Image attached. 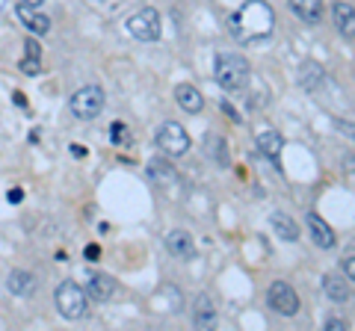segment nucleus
I'll return each mask as SVG.
<instances>
[{
  "label": "nucleus",
  "instance_id": "obj_18",
  "mask_svg": "<svg viewBox=\"0 0 355 331\" xmlns=\"http://www.w3.org/2000/svg\"><path fill=\"white\" fill-rule=\"evenodd\" d=\"M270 222H272V231L279 234L282 240H287V242H296L299 240V228H296V222L287 213H282V211H272V216H270Z\"/></svg>",
  "mask_w": 355,
  "mask_h": 331
},
{
  "label": "nucleus",
  "instance_id": "obj_29",
  "mask_svg": "<svg viewBox=\"0 0 355 331\" xmlns=\"http://www.w3.org/2000/svg\"><path fill=\"white\" fill-rule=\"evenodd\" d=\"M71 154H74V157H86V148H80V145H74V148H71Z\"/></svg>",
  "mask_w": 355,
  "mask_h": 331
},
{
  "label": "nucleus",
  "instance_id": "obj_30",
  "mask_svg": "<svg viewBox=\"0 0 355 331\" xmlns=\"http://www.w3.org/2000/svg\"><path fill=\"white\" fill-rule=\"evenodd\" d=\"M21 3H27V6H42L44 0H21Z\"/></svg>",
  "mask_w": 355,
  "mask_h": 331
},
{
  "label": "nucleus",
  "instance_id": "obj_5",
  "mask_svg": "<svg viewBox=\"0 0 355 331\" xmlns=\"http://www.w3.org/2000/svg\"><path fill=\"white\" fill-rule=\"evenodd\" d=\"M128 33L139 42H157L160 33H163L160 15L154 12V9H139V12H133L128 18Z\"/></svg>",
  "mask_w": 355,
  "mask_h": 331
},
{
  "label": "nucleus",
  "instance_id": "obj_1",
  "mask_svg": "<svg viewBox=\"0 0 355 331\" xmlns=\"http://www.w3.org/2000/svg\"><path fill=\"white\" fill-rule=\"evenodd\" d=\"M272 9L261 0H249L240 12L231 15V33L243 42H263L272 33Z\"/></svg>",
  "mask_w": 355,
  "mask_h": 331
},
{
  "label": "nucleus",
  "instance_id": "obj_27",
  "mask_svg": "<svg viewBox=\"0 0 355 331\" xmlns=\"http://www.w3.org/2000/svg\"><path fill=\"white\" fill-rule=\"evenodd\" d=\"M86 255H89V260H98V255H101V249H98V246H89V249H86Z\"/></svg>",
  "mask_w": 355,
  "mask_h": 331
},
{
  "label": "nucleus",
  "instance_id": "obj_22",
  "mask_svg": "<svg viewBox=\"0 0 355 331\" xmlns=\"http://www.w3.org/2000/svg\"><path fill=\"white\" fill-rule=\"evenodd\" d=\"M18 69H21V71H24L27 77H36V74L42 71V62H39V57H30V53H27V57H24V60H21V62H18Z\"/></svg>",
  "mask_w": 355,
  "mask_h": 331
},
{
  "label": "nucleus",
  "instance_id": "obj_21",
  "mask_svg": "<svg viewBox=\"0 0 355 331\" xmlns=\"http://www.w3.org/2000/svg\"><path fill=\"white\" fill-rule=\"evenodd\" d=\"M207 154L214 157L219 166H228V148H225V139L219 136H207Z\"/></svg>",
  "mask_w": 355,
  "mask_h": 331
},
{
  "label": "nucleus",
  "instance_id": "obj_9",
  "mask_svg": "<svg viewBox=\"0 0 355 331\" xmlns=\"http://www.w3.org/2000/svg\"><path fill=\"white\" fill-rule=\"evenodd\" d=\"M166 249H169L172 258H181V260L196 258V242L187 231H169V234H166Z\"/></svg>",
  "mask_w": 355,
  "mask_h": 331
},
{
  "label": "nucleus",
  "instance_id": "obj_12",
  "mask_svg": "<svg viewBox=\"0 0 355 331\" xmlns=\"http://www.w3.org/2000/svg\"><path fill=\"white\" fill-rule=\"evenodd\" d=\"M175 98H178V104H181V109H187V113H202V107H205V98L193 83H178Z\"/></svg>",
  "mask_w": 355,
  "mask_h": 331
},
{
  "label": "nucleus",
  "instance_id": "obj_28",
  "mask_svg": "<svg viewBox=\"0 0 355 331\" xmlns=\"http://www.w3.org/2000/svg\"><path fill=\"white\" fill-rule=\"evenodd\" d=\"M21 198H24V193H21V190H9V202H21Z\"/></svg>",
  "mask_w": 355,
  "mask_h": 331
},
{
  "label": "nucleus",
  "instance_id": "obj_2",
  "mask_svg": "<svg viewBox=\"0 0 355 331\" xmlns=\"http://www.w3.org/2000/svg\"><path fill=\"white\" fill-rule=\"evenodd\" d=\"M214 77L225 92H240L249 86V62L240 53H216L214 62Z\"/></svg>",
  "mask_w": 355,
  "mask_h": 331
},
{
  "label": "nucleus",
  "instance_id": "obj_24",
  "mask_svg": "<svg viewBox=\"0 0 355 331\" xmlns=\"http://www.w3.org/2000/svg\"><path fill=\"white\" fill-rule=\"evenodd\" d=\"M326 328H329V331H347V323H343V319H338V316H331L329 323H326Z\"/></svg>",
  "mask_w": 355,
  "mask_h": 331
},
{
  "label": "nucleus",
  "instance_id": "obj_3",
  "mask_svg": "<svg viewBox=\"0 0 355 331\" xmlns=\"http://www.w3.org/2000/svg\"><path fill=\"white\" fill-rule=\"evenodd\" d=\"M53 302H57V311L65 319H80L89 311V296L77 281H62L53 293Z\"/></svg>",
  "mask_w": 355,
  "mask_h": 331
},
{
  "label": "nucleus",
  "instance_id": "obj_26",
  "mask_svg": "<svg viewBox=\"0 0 355 331\" xmlns=\"http://www.w3.org/2000/svg\"><path fill=\"white\" fill-rule=\"evenodd\" d=\"M24 45H27V53H30V57H42V48H39V42H36V39H27Z\"/></svg>",
  "mask_w": 355,
  "mask_h": 331
},
{
  "label": "nucleus",
  "instance_id": "obj_6",
  "mask_svg": "<svg viewBox=\"0 0 355 331\" xmlns=\"http://www.w3.org/2000/svg\"><path fill=\"white\" fill-rule=\"evenodd\" d=\"M157 145H160V151L172 154V157H181V154L190 151V134H187L178 121H166L157 130Z\"/></svg>",
  "mask_w": 355,
  "mask_h": 331
},
{
  "label": "nucleus",
  "instance_id": "obj_13",
  "mask_svg": "<svg viewBox=\"0 0 355 331\" xmlns=\"http://www.w3.org/2000/svg\"><path fill=\"white\" fill-rule=\"evenodd\" d=\"M308 231H311V240H314V246H320V249H335V231H331L317 213H308Z\"/></svg>",
  "mask_w": 355,
  "mask_h": 331
},
{
  "label": "nucleus",
  "instance_id": "obj_11",
  "mask_svg": "<svg viewBox=\"0 0 355 331\" xmlns=\"http://www.w3.org/2000/svg\"><path fill=\"white\" fill-rule=\"evenodd\" d=\"M331 15H335L338 33L347 42H352L355 39V12H352V3H343V0H338V3L331 6Z\"/></svg>",
  "mask_w": 355,
  "mask_h": 331
},
{
  "label": "nucleus",
  "instance_id": "obj_4",
  "mask_svg": "<svg viewBox=\"0 0 355 331\" xmlns=\"http://www.w3.org/2000/svg\"><path fill=\"white\" fill-rule=\"evenodd\" d=\"M104 109V89L101 86H80L74 95H71V113L80 118V121H92L101 116Z\"/></svg>",
  "mask_w": 355,
  "mask_h": 331
},
{
  "label": "nucleus",
  "instance_id": "obj_20",
  "mask_svg": "<svg viewBox=\"0 0 355 331\" xmlns=\"http://www.w3.org/2000/svg\"><path fill=\"white\" fill-rule=\"evenodd\" d=\"M148 175L154 181H160V184H175L178 181V175H175V169L166 160H151L148 163Z\"/></svg>",
  "mask_w": 355,
  "mask_h": 331
},
{
  "label": "nucleus",
  "instance_id": "obj_7",
  "mask_svg": "<svg viewBox=\"0 0 355 331\" xmlns=\"http://www.w3.org/2000/svg\"><path fill=\"white\" fill-rule=\"evenodd\" d=\"M266 302H270L272 311L282 314V316H296L299 314V296L287 281H275L270 287V293H266Z\"/></svg>",
  "mask_w": 355,
  "mask_h": 331
},
{
  "label": "nucleus",
  "instance_id": "obj_19",
  "mask_svg": "<svg viewBox=\"0 0 355 331\" xmlns=\"http://www.w3.org/2000/svg\"><path fill=\"white\" fill-rule=\"evenodd\" d=\"M258 148L275 163L279 160V154H282V148H284V139H282L279 130H263V134L258 136Z\"/></svg>",
  "mask_w": 355,
  "mask_h": 331
},
{
  "label": "nucleus",
  "instance_id": "obj_14",
  "mask_svg": "<svg viewBox=\"0 0 355 331\" xmlns=\"http://www.w3.org/2000/svg\"><path fill=\"white\" fill-rule=\"evenodd\" d=\"M193 323L196 328H214L216 325V307L210 302V296H196V305H193Z\"/></svg>",
  "mask_w": 355,
  "mask_h": 331
},
{
  "label": "nucleus",
  "instance_id": "obj_25",
  "mask_svg": "<svg viewBox=\"0 0 355 331\" xmlns=\"http://www.w3.org/2000/svg\"><path fill=\"white\" fill-rule=\"evenodd\" d=\"M343 272H347V278L352 281V275H355V263H352V251L347 258H343Z\"/></svg>",
  "mask_w": 355,
  "mask_h": 331
},
{
  "label": "nucleus",
  "instance_id": "obj_15",
  "mask_svg": "<svg viewBox=\"0 0 355 331\" xmlns=\"http://www.w3.org/2000/svg\"><path fill=\"white\" fill-rule=\"evenodd\" d=\"M6 287L12 296H33L36 293V275L27 269H12L6 278Z\"/></svg>",
  "mask_w": 355,
  "mask_h": 331
},
{
  "label": "nucleus",
  "instance_id": "obj_17",
  "mask_svg": "<svg viewBox=\"0 0 355 331\" xmlns=\"http://www.w3.org/2000/svg\"><path fill=\"white\" fill-rule=\"evenodd\" d=\"M291 9L305 24H320L323 21V0H291Z\"/></svg>",
  "mask_w": 355,
  "mask_h": 331
},
{
  "label": "nucleus",
  "instance_id": "obj_23",
  "mask_svg": "<svg viewBox=\"0 0 355 331\" xmlns=\"http://www.w3.org/2000/svg\"><path fill=\"white\" fill-rule=\"evenodd\" d=\"M125 134H128L125 125H121V121H116V125H113V142H116V145H121V142H125Z\"/></svg>",
  "mask_w": 355,
  "mask_h": 331
},
{
  "label": "nucleus",
  "instance_id": "obj_10",
  "mask_svg": "<svg viewBox=\"0 0 355 331\" xmlns=\"http://www.w3.org/2000/svg\"><path fill=\"white\" fill-rule=\"evenodd\" d=\"M18 21L24 24L30 33H36V36H44V33L51 30V18L44 15V12H39L36 6H27V3H18Z\"/></svg>",
  "mask_w": 355,
  "mask_h": 331
},
{
  "label": "nucleus",
  "instance_id": "obj_16",
  "mask_svg": "<svg viewBox=\"0 0 355 331\" xmlns=\"http://www.w3.org/2000/svg\"><path fill=\"white\" fill-rule=\"evenodd\" d=\"M323 290H326V296L331 302H347L349 296H352V287H349V278L347 275H326L323 278Z\"/></svg>",
  "mask_w": 355,
  "mask_h": 331
},
{
  "label": "nucleus",
  "instance_id": "obj_8",
  "mask_svg": "<svg viewBox=\"0 0 355 331\" xmlns=\"http://www.w3.org/2000/svg\"><path fill=\"white\" fill-rule=\"evenodd\" d=\"M113 293H116V278H113V275L95 272V275H89V278H86V296H92L95 302L113 299Z\"/></svg>",
  "mask_w": 355,
  "mask_h": 331
}]
</instances>
